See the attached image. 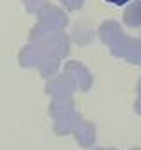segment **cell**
Masks as SVG:
<instances>
[{"instance_id": "6da1fadb", "label": "cell", "mask_w": 141, "mask_h": 150, "mask_svg": "<svg viewBox=\"0 0 141 150\" xmlns=\"http://www.w3.org/2000/svg\"><path fill=\"white\" fill-rule=\"evenodd\" d=\"M101 42L108 47L111 54L116 58H123L128 63L141 65V38H130L123 33L118 22L107 20L98 31Z\"/></svg>"}, {"instance_id": "7a4b0ae2", "label": "cell", "mask_w": 141, "mask_h": 150, "mask_svg": "<svg viewBox=\"0 0 141 150\" xmlns=\"http://www.w3.org/2000/svg\"><path fill=\"white\" fill-rule=\"evenodd\" d=\"M18 62L22 67H36L42 76L47 80L52 78L60 67V60L52 56L42 44H36V42H31V44L20 49Z\"/></svg>"}, {"instance_id": "3957f363", "label": "cell", "mask_w": 141, "mask_h": 150, "mask_svg": "<svg viewBox=\"0 0 141 150\" xmlns=\"http://www.w3.org/2000/svg\"><path fill=\"white\" fill-rule=\"evenodd\" d=\"M36 16H38V24L42 27L49 29V31H63L69 25L67 15H65L60 7L51 6V4H47Z\"/></svg>"}, {"instance_id": "277c9868", "label": "cell", "mask_w": 141, "mask_h": 150, "mask_svg": "<svg viewBox=\"0 0 141 150\" xmlns=\"http://www.w3.org/2000/svg\"><path fill=\"white\" fill-rule=\"evenodd\" d=\"M76 89L74 81L67 76V74H54L52 78L47 80L45 83V92L51 96L52 100H62V98H72Z\"/></svg>"}, {"instance_id": "5b68a950", "label": "cell", "mask_w": 141, "mask_h": 150, "mask_svg": "<svg viewBox=\"0 0 141 150\" xmlns=\"http://www.w3.org/2000/svg\"><path fill=\"white\" fill-rule=\"evenodd\" d=\"M63 72L74 81L76 89L80 92H87L92 87V74L89 72V69H85V65H81L80 62H67L63 67Z\"/></svg>"}, {"instance_id": "8992f818", "label": "cell", "mask_w": 141, "mask_h": 150, "mask_svg": "<svg viewBox=\"0 0 141 150\" xmlns=\"http://www.w3.org/2000/svg\"><path fill=\"white\" fill-rule=\"evenodd\" d=\"M76 141H78V145L81 148H91L96 141V128L91 121H80V125L76 127V130L72 132Z\"/></svg>"}, {"instance_id": "52a82bcc", "label": "cell", "mask_w": 141, "mask_h": 150, "mask_svg": "<svg viewBox=\"0 0 141 150\" xmlns=\"http://www.w3.org/2000/svg\"><path fill=\"white\" fill-rule=\"evenodd\" d=\"M80 121H81L80 112L74 110L72 114L62 117V120H56V121H54V127H52V128H54V132H56L58 136H67V134H71V132L76 130V127L80 125Z\"/></svg>"}, {"instance_id": "ba28073f", "label": "cell", "mask_w": 141, "mask_h": 150, "mask_svg": "<svg viewBox=\"0 0 141 150\" xmlns=\"http://www.w3.org/2000/svg\"><path fill=\"white\" fill-rule=\"evenodd\" d=\"M76 109H74V101L72 98H62V100H52L51 101V107H49V114L54 121L56 120H62V117L72 114Z\"/></svg>"}, {"instance_id": "9c48e42d", "label": "cell", "mask_w": 141, "mask_h": 150, "mask_svg": "<svg viewBox=\"0 0 141 150\" xmlns=\"http://www.w3.org/2000/svg\"><path fill=\"white\" fill-rule=\"evenodd\" d=\"M123 22L128 27H141V0L128 4L123 13Z\"/></svg>"}, {"instance_id": "30bf717a", "label": "cell", "mask_w": 141, "mask_h": 150, "mask_svg": "<svg viewBox=\"0 0 141 150\" xmlns=\"http://www.w3.org/2000/svg\"><path fill=\"white\" fill-rule=\"evenodd\" d=\"M22 2H24V7L29 15H38L49 4V0H22Z\"/></svg>"}, {"instance_id": "8fae6325", "label": "cell", "mask_w": 141, "mask_h": 150, "mask_svg": "<svg viewBox=\"0 0 141 150\" xmlns=\"http://www.w3.org/2000/svg\"><path fill=\"white\" fill-rule=\"evenodd\" d=\"M60 2H62V6L67 7L69 11H78L83 6V0H60Z\"/></svg>"}, {"instance_id": "7c38bea8", "label": "cell", "mask_w": 141, "mask_h": 150, "mask_svg": "<svg viewBox=\"0 0 141 150\" xmlns=\"http://www.w3.org/2000/svg\"><path fill=\"white\" fill-rule=\"evenodd\" d=\"M134 109H136V112L141 116V78H139V81H137V98H136V103H134Z\"/></svg>"}, {"instance_id": "4fadbf2b", "label": "cell", "mask_w": 141, "mask_h": 150, "mask_svg": "<svg viewBox=\"0 0 141 150\" xmlns=\"http://www.w3.org/2000/svg\"><path fill=\"white\" fill-rule=\"evenodd\" d=\"M107 4H112V6H125V4H128L130 0H105Z\"/></svg>"}, {"instance_id": "5bb4252c", "label": "cell", "mask_w": 141, "mask_h": 150, "mask_svg": "<svg viewBox=\"0 0 141 150\" xmlns=\"http://www.w3.org/2000/svg\"><path fill=\"white\" fill-rule=\"evenodd\" d=\"M94 150H116V148H94Z\"/></svg>"}, {"instance_id": "9a60e30c", "label": "cell", "mask_w": 141, "mask_h": 150, "mask_svg": "<svg viewBox=\"0 0 141 150\" xmlns=\"http://www.w3.org/2000/svg\"><path fill=\"white\" fill-rule=\"evenodd\" d=\"M132 150H141V148H132Z\"/></svg>"}]
</instances>
